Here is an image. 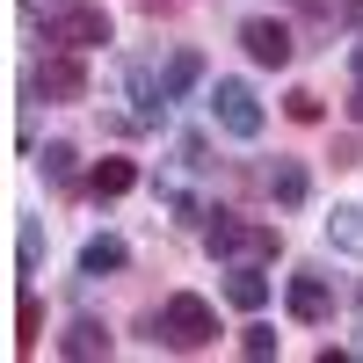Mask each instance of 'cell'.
<instances>
[{
  "label": "cell",
  "mask_w": 363,
  "mask_h": 363,
  "mask_svg": "<svg viewBox=\"0 0 363 363\" xmlns=\"http://www.w3.org/2000/svg\"><path fill=\"white\" fill-rule=\"evenodd\" d=\"M203 247L225 255V262H277L284 233H277V225H247V218H233V211H218V225L203 233Z\"/></svg>",
  "instance_id": "cell-1"
},
{
  "label": "cell",
  "mask_w": 363,
  "mask_h": 363,
  "mask_svg": "<svg viewBox=\"0 0 363 363\" xmlns=\"http://www.w3.org/2000/svg\"><path fill=\"white\" fill-rule=\"evenodd\" d=\"M211 335H218V313H211L196 291H174L167 306H160V342H167V349L189 356V349H203Z\"/></svg>",
  "instance_id": "cell-2"
},
{
  "label": "cell",
  "mask_w": 363,
  "mask_h": 363,
  "mask_svg": "<svg viewBox=\"0 0 363 363\" xmlns=\"http://www.w3.org/2000/svg\"><path fill=\"white\" fill-rule=\"evenodd\" d=\"M44 44H58V51H95V44H109V8H95V0L58 8L44 22Z\"/></svg>",
  "instance_id": "cell-3"
},
{
  "label": "cell",
  "mask_w": 363,
  "mask_h": 363,
  "mask_svg": "<svg viewBox=\"0 0 363 363\" xmlns=\"http://www.w3.org/2000/svg\"><path fill=\"white\" fill-rule=\"evenodd\" d=\"M29 95L37 102H80L87 95V66H80V51H51L29 66Z\"/></svg>",
  "instance_id": "cell-4"
},
{
  "label": "cell",
  "mask_w": 363,
  "mask_h": 363,
  "mask_svg": "<svg viewBox=\"0 0 363 363\" xmlns=\"http://www.w3.org/2000/svg\"><path fill=\"white\" fill-rule=\"evenodd\" d=\"M211 116H218L233 138H262V102H255L247 80H218L211 87Z\"/></svg>",
  "instance_id": "cell-5"
},
{
  "label": "cell",
  "mask_w": 363,
  "mask_h": 363,
  "mask_svg": "<svg viewBox=\"0 0 363 363\" xmlns=\"http://www.w3.org/2000/svg\"><path fill=\"white\" fill-rule=\"evenodd\" d=\"M240 44H247V58L255 66H291V29L284 22H269V15H255V22H240Z\"/></svg>",
  "instance_id": "cell-6"
},
{
  "label": "cell",
  "mask_w": 363,
  "mask_h": 363,
  "mask_svg": "<svg viewBox=\"0 0 363 363\" xmlns=\"http://www.w3.org/2000/svg\"><path fill=\"white\" fill-rule=\"evenodd\" d=\"M284 306H291V320H327V313H335V284H327V277H291Z\"/></svg>",
  "instance_id": "cell-7"
},
{
  "label": "cell",
  "mask_w": 363,
  "mask_h": 363,
  "mask_svg": "<svg viewBox=\"0 0 363 363\" xmlns=\"http://www.w3.org/2000/svg\"><path fill=\"white\" fill-rule=\"evenodd\" d=\"M225 306H240V313H262L269 306V277H262L255 262H240L233 277H225Z\"/></svg>",
  "instance_id": "cell-8"
},
{
  "label": "cell",
  "mask_w": 363,
  "mask_h": 363,
  "mask_svg": "<svg viewBox=\"0 0 363 363\" xmlns=\"http://www.w3.org/2000/svg\"><path fill=\"white\" fill-rule=\"evenodd\" d=\"M327 247L363 262V203H335V218H327Z\"/></svg>",
  "instance_id": "cell-9"
},
{
  "label": "cell",
  "mask_w": 363,
  "mask_h": 363,
  "mask_svg": "<svg viewBox=\"0 0 363 363\" xmlns=\"http://www.w3.org/2000/svg\"><path fill=\"white\" fill-rule=\"evenodd\" d=\"M124 262H131V247H124L116 233H95V240L80 247V269H87V277H109V269H124Z\"/></svg>",
  "instance_id": "cell-10"
},
{
  "label": "cell",
  "mask_w": 363,
  "mask_h": 363,
  "mask_svg": "<svg viewBox=\"0 0 363 363\" xmlns=\"http://www.w3.org/2000/svg\"><path fill=\"white\" fill-rule=\"evenodd\" d=\"M196 80H203V58H196V51H174L167 66H160V95H167V102H182Z\"/></svg>",
  "instance_id": "cell-11"
},
{
  "label": "cell",
  "mask_w": 363,
  "mask_h": 363,
  "mask_svg": "<svg viewBox=\"0 0 363 363\" xmlns=\"http://www.w3.org/2000/svg\"><path fill=\"white\" fill-rule=\"evenodd\" d=\"M58 356H73V363H87V356H109V335L95 320H73L66 335H58Z\"/></svg>",
  "instance_id": "cell-12"
},
{
  "label": "cell",
  "mask_w": 363,
  "mask_h": 363,
  "mask_svg": "<svg viewBox=\"0 0 363 363\" xmlns=\"http://www.w3.org/2000/svg\"><path fill=\"white\" fill-rule=\"evenodd\" d=\"M306 189H313V174L298 167V160H277V167H269V196H277V203H306Z\"/></svg>",
  "instance_id": "cell-13"
},
{
  "label": "cell",
  "mask_w": 363,
  "mask_h": 363,
  "mask_svg": "<svg viewBox=\"0 0 363 363\" xmlns=\"http://www.w3.org/2000/svg\"><path fill=\"white\" fill-rule=\"evenodd\" d=\"M87 189H95V196H124V189H138V167L131 160H95Z\"/></svg>",
  "instance_id": "cell-14"
},
{
  "label": "cell",
  "mask_w": 363,
  "mask_h": 363,
  "mask_svg": "<svg viewBox=\"0 0 363 363\" xmlns=\"http://www.w3.org/2000/svg\"><path fill=\"white\" fill-rule=\"evenodd\" d=\"M73 160H80V153H73V145H66V138H51V145H44V153H37V167H44L51 182H73Z\"/></svg>",
  "instance_id": "cell-15"
},
{
  "label": "cell",
  "mask_w": 363,
  "mask_h": 363,
  "mask_svg": "<svg viewBox=\"0 0 363 363\" xmlns=\"http://www.w3.org/2000/svg\"><path fill=\"white\" fill-rule=\"evenodd\" d=\"M240 349H247V356H277V327H247V335H240Z\"/></svg>",
  "instance_id": "cell-16"
},
{
  "label": "cell",
  "mask_w": 363,
  "mask_h": 363,
  "mask_svg": "<svg viewBox=\"0 0 363 363\" xmlns=\"http://www.w3.org/2000/svg\"><path fill=\"white\" fill-rule=\"evenodd\" d=\"M284 109H291V116H298V124H320V95H313V87H298V95H291V102H284Z\"/></svg>",
  "instance_id": "cell-17"
},
{
  "label": "cell",
  "mask_w": 363,
  "mask_h": 363,
  "mask_svg": "<svg viewBox=\"0 0 363 363\" xmlns=\"http://www.w3.org/2000/svg\"><path fill=\"white\" fill-rule=\"evenodd\" d=\"M15 327H22V342H29V335H37V298H29V291L15 298Z\"/></svg>",
  "instance_id": "cell-18"
},
{
  "label": "cell",
  "mask_w": 363,
  "mask_h": 363,
  "mask_svg": "<svg viewBox=\"0 0 363 363\" xmlns=\"http://www.w3.org/2000/svg\"><path fill=\"white\" fill-rule=\"evenodd\" d=\"M37 262H44V233L22 225V269H37Z\"/></svg>",
  "instance_id": "cell-19"
},
{
  "label": "cell",
  "mask_w": 363,
  "mask_h": 363,
  "mask_svg": "<svg viewBox=\"0 0 363 363\" xmlns=\"http://www.w3.org/2000/svg\"><path fill=\"white\" fill-rule=\"evenodd\" d=\"M349 116H356V124H363V80H356V95H349Z\"/></svg>",
  "instance_id": "cell-20"
},
{
  "label": "cell",
  "mask_w": 363,
  "mask_h": 363,
  "mask_svg": "<svg viewBox=\"0 0 363 363\" xmlns=\"http://www.w3.org/2000/svg\"><path fill=\"white\" fill-rule=\"evenodd\" d=\"M349 66H356V80H363V37H356V51H349Z\"/></svg>",
  "instance_id": "cell-21"
},
{
  "label": "cell",
  "mask_w": 363,
  "mask_h": 363,
  "mask_svg": "<svg viewBox=\"0 0 363 363\" xmlns=\"http://www.w3.org/2000/svg\"><path fill=\"white\" fill-rule=\"evenodd\" d=\"M145 8H182V0H145Z\"/></svg>",
  "instance_id": "cell-22"
},
{
  "label": "cell",
  "mask_w": 363,
  "mask_h": 363,
  "mask_svg": "<svg viewBox=\"0 0 363 363\" xmlns=\"http://www.w3.org/2000/svg\"><path fill=\"white\" fill-rule=\"evenodd\" d=\"M291 8H313V0H291Z\"/></svg>",
  "instance_id": "cell-23"
}]
</instances>
